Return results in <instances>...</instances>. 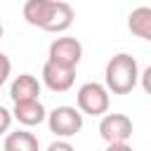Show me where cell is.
Segmentation results:
<instances>
[{"label": "cell", "instance_id": "cell-6", "mask_svg": "<svg viewBox=\"0 0 151 151\" xmlns=\"http://www.w3.org/2000/svg\"><path fill=\"white\" fill-rule=\"evenodd\" d=\"M99 134L106 144L111 142H127L132 137V120L125 113H101Z\"/></svg>", "mask_w": 151, "mask_h": 151}, {"label": "cell", "instance_id": "cell-9", "mask_svg": "<svg viewBox=\"0 0 151 151\" xmlns=\"http://www.w3.org/2000/svg\"><path fill=\"white\" fill-rule=\"evenodd\" d=\"M40 97V80L31 73H21L12 80L9 85V99L14 101H26V99H38Z\"/></svg>", "mask_w": 151, "mask_h": 151}, {"label": "cell", "instance_id": "cell-5", "mask_svg": "<svg viewBox=\"0 0 151 151\" xmlns=\"http://www.w3.org/2000/svg\"><path fill=\"white\" fill-rule=\"evenodd\" d=\"M47 59L54 61V64H61V66H71L76 68L83 59V45L78 38H71V35H61V38H54L50 42V52H47Z\"/></svg>", "mask_w": 151, "mask_h": 151}, {"label": "cell", "instance_id": "cell-10", "mask_svg": "<svg viewBox=\"0 0 151 151\" xmlns=\"http://www.w3.org/2000/svg\"><path fill=\"white\" fill-rule=\"evenodd\" d=\"M127 28L132 35H137L142 40H151V7L142 5V7L132 9L127 17Z\"/></svg>", "mask_w": 151, "mask_h": 151}, {"label": "cell", "instance_id": "cell-3", "mask_svg": "<svg viewBox=\"0 0 151 151\" xmlns=\"http://www.w3.org/2000/svg\"><path fill=\"white\" fill-rule=\"evenodd\" d=\"M76 104H78V111L83 116H101V113L109 111L111 97H109L106 85L85 83V85H80V90L76 94Z\"/></svg>", "mask_w": 151, "mask_h": 151}, {"label": "cell", "instance_id": "cell-15", "mask_svg": "<svg viewBox=\"0 0 151 151\" xmlns=\"http://www.w3.org/2000/svg\"><path fill=\"white\" fill-rule=\"evenodd\" d=\"M2 33H5V28H2V24H0V40H2Z\"/></svg>", "mask_w": 151, "mask_h": 151}, {"label": "cell", "instance_id": "cell-8", "mask_svg": "<svg viewBox=\"0 0 151 151\" xmlns=\"http://www.w3.org/2000/svg\"><path fill=\"white\" fill-rule=\"evenodd\" d=\"M47 111L40 104V99H26V101H14L12 106V120H17L24 127H35L45 123Z\"/></svg>", "mask_w": 151, "mask_h": 151}, {"label": "cell", "instance_id": "cell-2", "mask_svg": "<svg viewBox=\"0 0 151 151\" xmlns=\"http://www.w3.org/2000/svg\"><path fill=\"white\" fill-rule=\"evenodd\" d=\"M139 80V64L132 54L127 52H118L106 61L104 68V83L106 90L113 94H130L137 87Z\"/></svg>", "mask_w": 151, "mask_h": 151}, {"label": "cell", "instance_id": "cell-4", "mask_svg": "<svg viewBox=\"0 0 151 151\" xmlns=\"http://www.w3.org/2000/svg\"><path fill=\"white\" fill-rule=\"evenodd\" d=\"M45 120L50 125V132H54L57 137H73L83 130V113L76 106H57L47 113Z\"/></svg>", "mask_w": 151, "mask_h": 151}, {"label": "cell", "instance_id": "cell-16", "mask_svg": "<svg viewBox=\"0 0 151 151\" xmlns=\"http://www.w3.org/2000/svg\"><path fill=\"white\" fill-rule=\"evenodd\" d=\"M2 85H5V80H2V78H0V87H2Z\"/></svg>", "mask_w": 151, "mask_h": 151}, {"label": "cell", "instance_id": "cell-11", "mask_svg": "<svg viewBox=\"0 0 151 151\" xmlns=\"http://www.w3.org/2000/svg\"><path fill=\"white\" fill-rule=\"evenodd\" d=\"M5 151H38L40 142L33 132L28 130H17V132H9L5 137Z\"/></svg>", "mask_w": 151, "mask_h": 151}, {"label": "cell", "instance_id": "cell-7", "mask_svg": "<svg viewBox=\"0 0 151 151\" xmlns=\"http://www.w3.org/2000/svg\"><path fill=\"white\" fill-rule=\"evenodd\" d=\"M42 83L52 92H68L76 83V68L61 66V64H54L47 59L42 66Z\"/></svg>", "mask_w": 151, "mask_h": 151}, {"label": "cell", "instance_id": "cell-12", "mask_svg": "<svg viewBox=\"0 0 151 151\" xmlns=\"http://www.w3.org/2000/svg\"><path fill=\"white\" fill-rule=\"evenodd\" d=\"M9 125H12V111L0 106V134H5L9 130Z\"/></svg>", "mask_w": 151, "mask_h": 151}, {"label": "cell", "instance_id": "cell-13", "mask_svg": "<svg viewBox=\"0 0 151 151\" xmlns=\"http://www.w3.org/2000/svg\"><path fill=\"white\" fill-rule=\"evenodd\" d=\"M71 149H73V144L71 142H61V139H57V142H52L47 146V151H71Z\"/></svg>", "mask_w": 151, "mask_h": 151}, {"label": "cell", "instance_id": "cell-14", "mask_svg": "<svg viewBox=\"0 0 151 151\" xmlns=\"http://www.w3.org/2000/svg\"><path fill=\"white\" fill-rule=\"evenodd\" d=\"M127 149H130L127 142H111V144H106V151H127Z\"/></svg>", "mask_w": 151, "mask_h": 151}, {"label": "cell", "instance_id": "cell-1", "mask_svg": "<svg viewBox=\"0 0 151 151\" xmlns=\"http://www.w3.org/2000/svg\"><path fill=\"white\" fill-rule=\"evenodd\" d=\"M24 19H26V24H31L40 31L64 33L66 28H71L76 12L68 2H61V0H26Z\"/></svg>", "mask_w": 151, "mask_h": 151}]
</instances>
